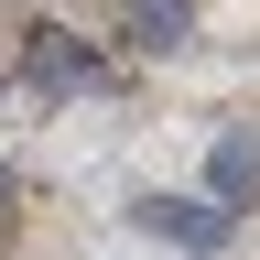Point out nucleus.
Wrapping results in <instances>:
<instances>
[{"mask_svg": "<svg viewBox=\"0 0 260 260\" xmlns=\"http://www.w3.org/2000/svg\"><path fill=\"white\" fill-rule=\"evenodd\" d=\"M130 217H141L152 239H174V249H195V260H217V249H228V228H239V217L217 206V195H141Z\"/></svg>", "mask_w": 260, "mask_h": 260, "instance_id": "obj_1", "label": "nucleus"}, {"mask_svg": "<svg viewBox=\"0 0 260 260\" xmlns=\"http://www.w3.org/2000/svg\"><path fill=\"white\" fill-rule=\"evenodd\" d=\"M206 195H217V206H249V195H260V141H249V130H228V141L206 152Z\"/></svg>", "mask_w": 260, "mask_h": 260, "instance_id": "obj_2", "label": "nucleus"}, {"mask_svg": "<svg viewBox=\"0 0 260 260\" xmlns=\"http://www.w3.org/2000/svg\"><path fill=\"white\" fill-rule=\"evenodd\" d=\"M87 76H98V54H87V44H65V32H32V87H44V98L87 87Z\"/></svg>", "mask_w": 260, "mask_h": 260, "instance_id": "obj_3", "label": "nucleus"}, {"mask_svg": "<svg viewBox=\"0 0 260 260\" xmlns=\"http://www.w3.org/2000/svg\"><path fill=\"white\" fill-rule=\"evenodd\" d=\"M184 32H195V11H184V0H130V44H152V54H174Z\"/></svg>", "mask_w": 260, "mask_h": 260, "instance_id": "obj_4", "label": "nucleus"}, {"mask_svg": "<svg viewBox=\"0 0 260 260\" xmlns=\"http://www.w3.org/2000/svg\"><path fill=\"white\" fill-rule=\"evenodd\" d=\"M0 195H11V174H0Z\"/></svg>", "mask_w": 260, "mask_h": 260, "instance_id": "obj_5", "label": "nucleus"}]
</instances>
